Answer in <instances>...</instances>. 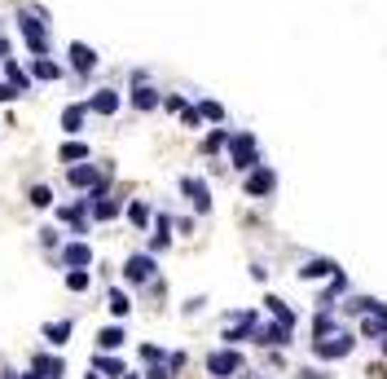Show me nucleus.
Listing matches in <instances>:
<instances>
[{"label": "nucleus", "mask_w": 387, "mask_h": 379, "mask_svg": "<svg viewBox=\"0 0 387 379\" xmlns=\"http://www.w3.org/2000/svg\"><path fill=\"white\" fill-rule=\"evenodd\" d=\"M0 58H9V44L5 40H0Z\"/></svg>", "instance_id": "obj_38"}, {"label": "nucleus", "mask_w": 387, "mask_h": 379, "mask_svg": "<svg viewBox=\"0 0 387 379\" xmlns=\"http://www.w3.org/2000/svg\"><path fill=\"white\" fill-rule=\"evenodd\" d=\"M31 370H40L44 379H62V375H66V362H62V358H48V353H31Z\"/></svg>", "instance_id": "obj_13"}, {"label": "nucleus", "mask_w": 387, "mask_h": 379, "mask_svg": "<svg viewBox=\"0 0 387 379\" xmlns=\"http://www.w3.org/2000/svg\"><path fill=\"white\" fill-rule=\"evenodd\" d=\"M180 190L190 194L194 212H212V190H207V181H198V176H180Z\"/></svg>", "instance_id": "obj_8"}, {"label": "nucleus", "mask_w": 387, "mask_h": 379, "mask_svg": "<svg viewBox=\"0 0 387 379\" xmlns=\"http://www.w3.org/2000/svg\"><path fill=\"white\" fill-rule=\"evenodd\" d=\"M71 331H75V326H71V322H48V326H44V340H48V344H53V348H62V344L71 340Z\"/></svg>", "instance_id": "obj_23"}, {"label": "nucleus", "mask_w": 387, "mask_h": 379, "mask_svg": "<svg viewBox=\"0 0 387 379\" xmlns=\"http://www.w3.org/2000/svg\"><path fill=\"white\" fill-rule=\"evenodd\" d=\"M242 370V353L229 344V348H216L212 358H207V375H216V379H234Z\"/></svg>", "instance_id": "obj_5"}, {"label": "nucleus", "mask_w": 387, "mask_h": 379, "mask_svg": "<svg viewBox=\"0 0 387 379\" xmlns=\"http://www.w3.org/2000/svg\"><path fill=\"white\" fill-rule=\"evenodd\" d=\"M123 326H101V331H97V348L101 353H115V348H123Z\"/></svg>", "instance_id": "obj_19"}, {"label": "nucleus", "mask_w": 387, "mask_h": 379, "mask_svg": "<svg viewBox=\"0 0 387 379\" xmlns=\"http://www.w3.org/2000/svg\"><path fill=\"white\" fill-rule=\"evenodd\" d=\"M198 115H202V119H216V123H220V119H225V106H220V102H202V106H198Z\"/></svg>", "instance_id": "obj_34"}, {"label": "nucleus", "mask_w": 387, "mask_h": 379, "mask_svg": "<svg viewBox=\"0 0 387 379\" xmlns=\"http://www.w3.org/2000/svg\"><path fill=\"white\" fill-rule=\"evenodd\" d=\"M93 370H97V375H110V379H123V375H128L123 362L110 358V353H93Z\"/></svg>", "instance_id": "obj_18"}, {"label": "nucleus", "mask_w": 387, "mask_h": 379, "mask_svg": "<svg viewBox=\"0 0 387 379\" xmlns=\"http://www.w3.org/2000/svg\"><path fill=\"white\" fill-rule=\"evenodd\" d=\"M229 159H234V168H238V172L260 168V146H255V137H251V133L229 137Z\"/></svg>", "instance_id": "obj_2"}, {"label": "nucleus", "mask_w": 387, "mask_h": 379, "mask_svg": "<svg viewBox=\"0 0 387 379\" xmlns=\"http://www.w3.org/2000/svg\"><path fill=\"white\" fill-rule=\"evenodd\" d=\"M352 344H356L352 331H334V335H326V340H313V353H317L321 362H339V358H348V353H352Z\"/></svg>", "instance_id": "obj_4"}, {"label": "nucleus", "mask_w": 387, "mask_h": 379, "mask_svg": "<svg viewBox=\"0 0 387 379\" xmlns=\"http://www.w3.org/2000/svg\"><path fill=\"white\" fill-rule=\"evenodd\" d=\"M88 111H97V115H115V111H119V93H115V89H97V93L88 97Z\"/></svg>", "instance_id": "obj_16"}, {"label": "nucleus", "mask_w": 387, "mask_h": 379, "mask_svg": "<svg viewBox=\"0 0 387 379\" xmlns=\"http://www.w3.org/2000/svg\"><path fill=\"white\" fill-rule=\"evenodd\" d=\"M66 54H71V66L80 71V75H93V66H97V54H93V49H88L84 40H71V49H66Z\"/></svg>", "instance_id": "obj_11"}, {"label": "nucleus", "mask_w": 387, "mask_h": 379, "mask_svg": "<svg viewBox=\"0 0 387 379\" xmlns=\"http://www.w3.org/2000/svg\"><path fill=\"white\" fill-rule=\"evenodd\" d=\"M264 305H269V313H273V318H277L282 326H291V331H295V309L287 305V300H277V295H269V300H264Z\"/></svg>", "instance_id": "obj_22"}, {"label": "nucleus", "mask_w": 387, "mask_h": 379, "mask_svg": "<svg viewBox=\"0 0 387 379\" xmlns=\"http://www.w3.org/2000/svg\"><path fill=\"white\" fill-rule=\"evenodd\" d=\"M31 75H36V80H58V75H62V66H58L53 58H36Z\"/></svg>", "instance_id": "obj_27"}, {"label": "nucleus", "mask_w": 387, "mask_h": 379, "mask_svg": "<svg viewBox=\"0 0 387 379\" xmlns=\"http://www.w3.org/2000/svg\"><path fill=\"white\" fill-rule=\"evenodd\" d=\"M14 97H18V89H14V84H0V102H14Z\"/></svg>", "instance_id": "obj_37"}, {"label": "nucleus", "mask_w": 387, "mask_h": 379, "mask_svg": "<svg viewBox=\"0 0 387 379\" xmlns=\"http://www.w3.org/2000/svg\"><path fill=\"white\" fill-rule=\"evenodd\" d=\"M128 221H133V225H137V230H145V225L154 221V212H150L145 203H128Z\"/></svg>", "instance_id": "obj_30"}, {"label": "nucleus", "mask_w": 387, "mask_h": 379, "mask_svg": "<svg viewBox=\"0 0 387 379\" xmlns=\"http://www.w3.org/2000/svg\"><path fill=\"white\" fill-rule=\"evenodd\" d=\"M88 265H93L88 243H62V269H88Z\"/></svg>", "instance_id": "obj_9"}, {"label": "nucleus", "mask_w": 387, "mask_h": 379, "mask_svg": "<svg viewBox=\"0 0 387 379\" xmlns=\"http://www.w3.org/2000/svg\"><path fill=\"white\" fill-rule=\"evenodd\" d=\"M361 335H387V305H378L374 313H366V322H361Z\"/></svg>", "instance_id": "obj_20"}, {"label": "nucleus", "mask_w": 387, "mask_h": 379, "mask_svg": "<svg viewBox=\"0 0 387 379\" xmlns=\"http://www.w3.org/2000/svg\"><path fill=\"white\" fill-rule=\"evenodd\" d=\"M27 203L31 208H53V190H48V186H31L27 190Z\"/></svg>", "instance_id": "obj_29"}, {"label": "nucleus", "mask_w": 387, "mask_h": 379, "mask_svg": "<svg viewBox=\"0 0 387 379\" xmlns=\"http://www.w3.org/2000/svg\"><path fill=\"white\" fill-rule=\"evenodd\" d=\"M88 283H93L88 269H66V287H71V291H88Z\"/></svg>", "instance_id": "obj_31"}, {"label": "nucleus", "mask_w": 387, "mask_h": 379, "mask_svg": "<svg viewBox=\"0 0 387 379\" xmlns=\"http://www.w3.org/2000/svg\"><path fill=\"white\" fill-rule=\"evenodd\" d=\"M163 106H167L172 115H180V111H185V97H176V93H172V97H163Z\"/></svg>", "instance_id": "obj_36"}, {"label": "nucleus", "mask_w": 387, "mask_h": 379, "mask_svg": "<svg viewBox=\"0 0 387 379\" xmlns=\"http://www.w3.org/2000/svg\"><path fill=\"white\" fill-rule=\"evenodd\" d=\"M273 190H277V172H273V168L260 163V168L247 172V194H251V198H269Z\"/></svg>", "instance_id": "obj_6"}, {"label": "nucleus", "mask_w": 387, "mask_h": 379, "mask_svg": "<svg viewBox=\"0 0 387 379\" xmlns=\"http://www.w3.org/2000/svg\"><path fill=\"white\" fill-rule=\"evenodd\" d=\"M172 243V216H154V238H150V251H163Z\"/></svg>", "instance_id": "obj_21"}, {"label": "nucleus", "mask_w": 387, "mask_h": 379, "mask_svg": "<svg viewBox=\"0 0 387 379\" xmlns=\"http://www.w3.org/2000/svg\"><path fill=\"white\" fill-rule=\"evenodd\" d=\"M123 208H119V198H106V194H97V198H88V216L93 221H115Z\"/></svg>", "instance_id": "obj_14"}, {"label": "nucleus", "mask_w": 387, "mask_h": 379, "mask_svg": "<svg viewBox=\"0 0 387 379\" xmlns=\"http://www.w3.org/2000/svg\"><path fill=\"white\" fill-rule=\"evenodd\" d=\"M299 278H304V283H317V278H339V265H334V261H308L304 269H299Z\"/></svg>", "instance_id": "obj_15"}, {"label": "nucleus", "mask_w": 387, "mask_h": 379, "mask_svg": "<svg viewBox=\"0 0 387 379\" xmlns=\"http://www.w3.org/2000/svg\"><path fill=\"white\" fill-rule=\"evenodd\" d=\"M18 31H22V40H27V49H31L36 58L48 54V31H44V18H40V14L22 9V14H18Z\"/></svg>", "instance_id": "obj_1"}, {"label": "nucleus", "mask_w": 387, "mask_h": 379, "mask_svg": "<svg viewBox=\"0 0 387 379\" xmlns=\"http://www.w3.org/2000/svg\"><path fill=\"white\" fill-rule=\"evenodd\" d=\"M84 115H88V106H66L62 111V133H80L84 128Z\"/></svg>", "instance_id": "obj_24"}, {"label": "nucleus", "mask_w": 387, "mask_h": 379, "mask_svg": "<svg viewBox=\"0 0 387 379\" xmlns=\"http://www.w3.org/2000/svg\"><path fill=\"white\" fill-rule=\"evenodd\" d=\"M334 331H339V326H334V318H330V313H317L313 335H317V340H326V335H334Z\"/></svg>", "instance_id": "obj_32"}, {"label": "nucleus", "mask_w": 387, "mask_h": 379, "mask_svg": "<svg viewBox=\"0 0 387 379\" xmlns=\"http://www.w3.org/2000/svg\"><path fill=\"white\" fill-rule=\"evenodd\" d=\"M123 379H141V375H123Z\"/></svg>", "instance_id": "obj_41"}, {"label": "nucleus", "mask_w": 387, "mask_h": 379, "mask_svg": "<svg viewBox=\"0 0 387 379\" xmlns=\"http://www.w3.org/2000/svg\"><path fill=\"white\" fill-rule=\"evenodd\" d=\"M5 71H9V84H14L18 93H27V89H31V75H27V71H22L18 62H9V58H5Z\"/></svg>", "instance_id": "obj_28"}, {"label": "nucleus", "mask_w": 387, "mask_h": 379, "mask_svg": "<svg viewBox=\"0 0 387 379\" xmlns=\"http://www.w3.org/2000/svg\"><path fill=\"white\" fill-rule=\"evenodd\" d=\"M58 155H62V163H84V159H88V146H84V141H62Z\"/></svg>", "instance_id": "obj_25"}, {"label": "nucleus", "mask_w": 387, "mask_h": 379, "mask_svg": "<svg viewBox=\"0 0 387 379\" xmlns=\"http://www.w3.org/2000/svg\"><path fill=\"white\" fill-rule=\"evenodd\" d=\"M255 340L269 344V348H282V344H291V326H282V322L273 318L269 326H255Z\"/></svg>", "instance_id": "obj_10"}, {"label": "nucleus", "mask_w": 387, "mask_h": 379, "mask_svg": "<svg viewBox=\"0 0 387 379\" xmlns=\"http://www.w3.org/2000/svg\"><path fill=\"white\" fill-rule=\"evenodd\" d=\"M106 305H110V313H115V318H128V313H133V300H128V291H119V287L106 295Z\"/></svg>", "instance_id": "obj_26"}, {"label": "nucleus", "mask_w": 387, "mask_h": 379, "mask_svg": "<svg viewBox=\"0 0 387 379\" xmlns=\"http://www.w3.org/2000/svg\"><path fill=\"white\" fill-rule=\"evenodd\" d=\"M133 106H137V111H154V106H163V97H159V89H150V84L141 80V84L133 89Z\"/></svg>", "instance_id": "obj_17"}, {"label": "nucleus", "mask_w": 387, "mask_h": 379, "mask_svg": "<svg viewBox=\"0 0 387 379\" xmlns=\"http://www.w3.org/2000/svg\"><path fill=\"white\" fill-rule=\"evenodd\" d=\"M84 379H101V375H97V370H93V375H84Z\"/></svg>", "instance_id": "obj_40"}, {"label": "nucleus", "mask_w": 387, "mask_h": 379, "mask_svg": "<svg viewBox=\"0 0 387 379\" xmlns=\"http://www.w3.org/2000/svg\"><path fill=\"white\" fill-rule=\"evenodd\" d=\"M141 362H163V348H154V344H141Z\"/></svg>", "instance_id": "obj_35"}, {"label": "nucleus", "mask_w": 387, "mask_h": 379, "mask_svg": "<svg viewBox=\"0 0 387 379\" xmlns=\"http://www.w3.org/2000/svg\"><path fill=\"white\" fill-rule=\"evenodd\" d=\"M225 146H229V133H220V128L207 133V141H202V150H207V155H216V150H225Z\"/></svg>", "instance_id": "obj_33"}, {"label": "nucleus", "mask_w": 387, "mask_h": 379, "mask_svg": "<svg viewBox=\"0 0 387 379\" xmlns=\"http://www.w3.org/2000/svg\"><path fill=\"white\" fill-rule=\"evenodd\" d=\"M229 344H242V340H255V313H234V326L225 331Z\"/></svg>", "instance_id": "obj_12"}, {"label": "nucleus", "mask_w": 387, "mask_h": 379, "mask_svg": "<svg viewBox=\"0 0 387 379\" xmlns=\"http://www.w3.org/2000/svg\"><path fill=\"white\" fill-rule=\"evenodd\" d=\"M383 353H387V340H383Z\"/></svg>", "instance_id": "obj_42"}, {"label": "nucleus", "mask_w": 387, "mask_h": 379, "mask_svg": "<svg viewBox=\"0 0 387 379\" xmlns=\"http://www.w3.org/2000/svg\"><path fill=\"white\" fill-rule=\"evenodd\" d=\"M66 181L75 186V190H88V198H97V194H106V176L97 172V163H75L71 172H66Z\"/></svg>", "instance_id": "obj_3"}, {"label": "nucleus", "mask_w": 387, "mask_h": 379, "mask_svg": "<svg viewBox=\"0 0 387 379\" xmlns=\"http://www.w3.org/2000/svg\"><path fill=\"white\" fill-rule=\"evenodd\" d=\"M0 379H22V375H14V370H5V375H0Z\"/></svg>", "instance_id": "obj_39"}, {"label": "nucleus", "mask_w": 387, "mask_h": 379, "mask_svg": "<svg viewBox=\"0 0 387 379\" xmlns=\"http://www.w3.org/2000/svg\"><path fill=\"white\" fill-rule=\"evenodd\" d=\"M123 283H133V287L154 283V256H128V265H123Z\"/></svg>", "instance_id": "obj_7"}]
</instances>
